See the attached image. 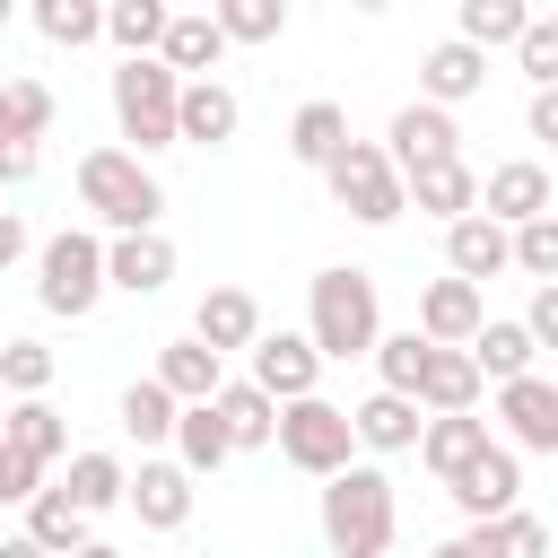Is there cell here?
Returning <instances> with one entry per match:
<instances>
[{"instance_id": "1", "label": "cell", "mask_w": 558, "mask_h": 558, "mask_svg": "<svg viewBox=\"0 0 558 558\" xmlns=\"http://www.w3.org/2000/svg\"><path fill=\"white\" fill-rule=\"evenodd\" d=\"M323 549L331 558H384L392 549V480L375 462L323 471Z\"/></svg>"}, {"instance_id": "2", "label": "cell", "mask_w": 558, "mask_h": 558, "mask_svg": "<svg viewBox=\"0 0 558 558\" xmlns=\"http://www.w3.org/2000/svg\"><path fill=\"white\" fill-rule=\"evenodd\" d=\"M375 331H384V305H375L366 270L331 262V270L305 279V340H314V357H366Z\"/></svg>"}, {"instance_id": "3", "label": "cell", "mask_w": 558, "mask_h": 558, "mask_svg": "<svg viewBox=\"0 0 558 558\" xmlns=\"http://www.w3.org/2000/svg\"><path fill=\"white\" fill-rule=\"evenodd\" d=\"M78 209H87V218H105L113 235H122V227H157L166 183H157L131 148H87V157H78Z\"/></svg>"}, {"instance_id": "4", "label": "cell", "mask_w": 558, "mask_h": 558, "mask_svg": "<svg viewBox=\"0 0 558 558\" xmlns=\"http://www.w3.org/2000/svg\"><path fill=\"white\" fill-rule=\"evenodd\" d=\"M174 87H183V78H174L157 52H131V61L113 70V122H122L131 157L174 148Z\"/></svg>"}, {"instance_id": "5", "label": "cell", "mask_w": 558, "mask_h": 558, "mask_svg": "<svg viewBox=\"0 0 558 558\" xmlns=\"http://www.w3.org/2000/svg\"><path fill=\"white\" fill-rule=\"evenodd\" d=\"M323 183H331V201L357 218V227H392L410 201H401V174H392V157L375 148V140H340L331 148V166H323Z\"/></svg>"}, {"instance_id": "6", "label": "cell", "mask_w": 558, "mask_h": 558, "mask_svg": "<svg viewBox=\"0 0 558 558\" xmlns=\"http://www.w3.org/2000/svg\"><path fill=\"white\" fill-rule=\"evenodd\" d=\"M35 296H44V314H96V296H105V244L87 235V227H61L44 253H35Z\"/></svg>"}, {"instance_id": "7", "label": "cell", "mask_w": 558, "mask_h": 558, "mask_svg": "<svg viewBox=\"0 0 558 558\" xmlns=\"http://www.w3.org/2000/svg\"><path fill=\"white\" fill-rule=\"evenodd\" d=\"M270 445L296 462V471H340L349 453H357V436H349V410L340 401H323V392H296V401H279V418H270Z\"/></svg>"}, {"instance_id": "8", "label": "cell", "mask_w": 558, "mask_h": 558, "mask_svg": "<svg viewBox=\"0 0 558 558\" xmlns=\"http://www.w3.org/2000/svg\"><path fill=\"white\" fill-rule=\"evenodd\" d=\"M497 418H506V436L523 445V453H558V384L549 375H506L497 384Z\"/></svg>"}, {"instance_id": "9", "label": "cell", "mask_w": 558, "mask_h": 558, "mask_svg": "<svg viewBox=\"0 0 558 558\" xmlns=\"http://www.w3.org/2000/svg\"><path fill=\"white\" fill-rule=\"evenodd\" d=\"M235 122H244L235 87H218V78H183L174 87V148H227Z\"/></svg>"}, {"instance_id": "10", "label": "cell", "mask_w": 558, "mask_h": 558, "mask_svg": "<svg viewBox=\"0 0 558 558\" xmlns=\"http://www.w3.org/2000/svg\"><path fill=\"white\" fill-rule=\"evenodd\" d=\"M384 140H392V148H384V157H392V174H410V166H436V157H462L453 105H427V96H418V105H401Z\"/></svg>"}, {"instance_id": "11", "label": "cell", "mask_w": 558, "mask_h": 558, "mask_svg": "<svg viewBox=\"0 0 558 558\" xmlns=\"http://www.w3.org/2000/svg\"><path fill=\"white\" fill-rule=\"evenodd\" d=\"M122 506L148 532H183L192 523V471L183 462H140V471H122Z\"/></svg>"}, {"instance_id": "12", "label": "cell", "mask_w": 558, "mask_h": 558, "mask_svg": "<svg viewBox=\"0 0 558 558\" xmlns=\"http://www.w3.org/2000/svg\"><path fill=\"white\" fill-rule=\"evenodd\" d=\"M174 279V244L157 235V227H122L113 244H105V288H122V296H157Z\"/></svg>"}, {"instance_id": "13", "label": "cell", "mask_w": 558, "mask_h": 558, "mask_svg": "<svg viewBox=\"0 0 558 558\" xmlns=\"http://www.w3.org/2000/svg\"><path fill=\"white\" fill-rule=\"evenodd\" d=\"M480 323H488V296H480V279H453V270H445V279H427V296H418V323H410V331H418V340H445V349H462Z\"/></svg>"}, {"instance_id": "14", "label": "cell", "mask_w": 558, "mask_h": 558, "mask_svg": "<svg viewBox=\"0 0 558 558\" xmlns=\"http://www.w3.org/2000/svg\"><path fill=\"white\" fill-rule=\"evenodd\" d=\"M253 384H262L270 401H296V392H314V384H323V357H314V340H305V331H253Z\"/></svg>"}, {"instance_id": "15", "label": "cell", "mask_w": 558, "mask_h": 558, "mask_svg": "<svg viewBox=\"0 0 558 558\" xmlns=\"http://www.w3.org/2000/svg\"><path fill=\"white\" fill-rule=\"evenodd\" d=\"M445 497H453V506L480 523V514H497V506H514V497H523V462H514L506 445H480V453H471V462L445 480Z\"/></svg>"}, {"instance_id": "16", "label": "cell", "mask_w": 558, "mask_h": 558, "mask_svg": "<svg viewBox=\"0 0 558 558\" xmlns=\"http://www.w3.org/2000/svg\"><path fill=\"white\" fill-rule=\"evenodd\" d=\"M480 209H488L497 227H523V218H541V209H549V166H541V157H506V166H488V183H480Z\"/></svg>"}, {"instance_id": "17", "label": "cell", "mask_w": 558, "mask_h": 558, "mask_svg": "<svg viewBox=\"0 0 558 558\" xmlns=\"http://www.w3.org/2000/svg\"><path fill=\"white\" fill-rule=\"evenodd\" d=\"M157 61H166L174 78H209V70L227 61L218 17H209V9H174V17H166V35H157Z\"/></svg>"}, {"instance_id": "18", "label": "cell", "mask_w": 558, "mask_h": 558, "mask_svg": "<svg viewBox=\"0 0 558 558\" xmlns=\"http://www.w3.org/2000/svg\"><path fill=\"white\" fill-rule=\"evenodd\" d=\"M480 87H488V52L462 44V35H445V44L418 61V96H427V105H462V96H480Z\"/></svg>"}, {"instance_id": "19", "label": "cell", "mask_w": 558, "mask_h": 558, "mask_svg": "<svg viewBox=\"0 0 558 558\" xmlns=\"http://www.w3.org/2000/svg\"><path fill=\"white\" fill-rule=\"evenodd\" d=\"M445 270H453V279H497V270H506V227H497L488 209L445 218Z\"/></svg>"}, {"instance_id": "20", "label": "cell", "mask_w": 558, "mask_h": 558, "mask_svg": "<svg viewBox=\"0 0 558 558\" xmlns=\"http://www.w3.org/2000/svg\"><path fill=\"white\" fill-rule=\"evenodd\" d=\"M0 445H9V453H26L35 471H52V462L70 453V427H61V410H52L44 392H17V410L0 418Z\"/></svg>"}, {"instance_id": "21", "label": "cell", "mask_w": 558, "mask_h": 558, "mask_svg": "<svg viewBox=\"0 0 558 558\" xmlns=\"http://www.w3.org/2000/svg\"><path fill=\"white\" fill-rule=\"evenodd\" d=\"M401 201H418L427 218H462V209H480V174L462 157H436V166H410L401 174Z\"/></svg>"}, {"instance_id": "22", "label": "cell", "mask_w": 558, "mask_h": 558, "mask_svg": "<svg viewBox=\"0 0 558 558\" xmlns=\"http://www.w3.org/2000/svg\"><path fill=\"white\" fill-rule=\"evenodd\" d=\"M253 331H262V305H253V288H209L201 296V314H192V340L201 349H253Z\"/></svg>"}, {"instance_id": "23", "label": "cell", "mask_w": 558, "mask_h": 558, "mask_svg": "<svg viewBox=\"0 0 558 558\" xmlns=\"http://www.w3.org/2000/svg\"><path fill=\"white\" fill-rule=\"evenodd\" d=\"M410 401H418V410H471V401H480V366H471V349L427 340V366H418Z\"/></svg>"}, {"instance_id": "24", "label": "cell", "mask_w": 558, "mask_h": 558, "mask_svg": "<svg viewBox=\"0 0 558 558\" xmlns=\"http://www.w3.org/2000/svg\"><path fill=\"white\" fill-rule=\"evenodd\" d=\"M209 410H218V427H227V445H235V453H262V445H270V418H279V401H270L253 375H244V384H227V375H218Z\"/></svg>"}, {"instance_id": "25", "label": "cell", "mask_w": 558, "mask_h": 558, "mask_svg": "<svg viewBox=\"0 0 558 558\" xmlns=\"http://www.w3.org/2000/svg\"><path fill=\"white\" fill-rule=\"evenodd\" d=\"M349 436H357L366 453H410V445H418V401H410V392H366V401L349 410Z\"/></svg>"}, {"instance_id": "26", "label": "cell", "mask_w": 558, "mask_h": 558, "mask_svg": "<svg viewBox=\"0 0 558 558\" xmlns=\"http://www.w3.org/2000/svg\"><path fill=\"white\" fill-rule=\"evenodd\" d=\"M480 445H488V418H471V410H427V418H418V462H427L436 480H453Z\"/></svg>"}, {"instance_id": "27", "label": "cell", "mask_w": 558, "mask_h": 558, "mask_svg": "<svg viewBox=\"0 0 558 558\" xmlns=\"http://www.w3.org/2000/svg\"><path fill=\"white\" fill-rule=\"evenodd\" d=\"M235 445H227V427H218V410L209 401H174V462L201 480V471H218Z\"/></svg>"}, {"instance_id": "28", "label": "cell", "mask_w": 558, "mask_h": 558, "mask_svg": "<svg viewBox=\"0 0 558 558\" xmlns=\"http://www.w3.org/2000/svg\"><path fill=\"white\" fill-rule=\"evenodd\" d=\"M340 140H349V113H340L331 96H314V105H296V122H288V157H296V166H314V174H323Z\"/></svg>"}, {"instance_id": "29", "label": "cell", "mask_w": 558, "mask_h": 558, "mask_svg": "<svg viewBox=\"0 0 558 558\" xmlns=\"http://www.w3.org/2000/svg\"><path fill=\"white\" fill-rule=\"evenodd\" d=\"M87 523H96V514H78L70 488H35V497H26V541H44L52 558H70V549L87 541Z\"/></svg>"}, {"instance_id": "30", "label": "cell", "mask_w": 558, "mask_h": 558, "mask_svg": "<svg viewBox=\"0 0 558 558\" xmlns=\"http://www.w3.org/2000/svg\"><path fill=\"white\" fill-rule=\"evenodd\" d=\"M462 349H471V366H480V375H488V384H506V375H523V366H532V357H541V349H532V331H523V323H480V331H471V340H462Z\"/></svg>"}, {"instance_id": "31", "label": "cell", "mask_w": 558, "mask_h": 558, "mask_svg": "<svg viewBox=\"0 0 558 558\" xmlns=\"http://www.w3.org/2000/svg\"><path fill=\"white\" fill-rule=\"evenodd\" d=\"M157 384H166L174 401H209V392H218V349H201V340H166V349H157Z\"/></svg>"}, {"instance_id": "32", "label": "cell", "mask_w": 558, "mask_h": 558, "mask_svg": "<svg viewBox=\"0 0 558 558\" xmlns=\"http://www.w3.org/2000/svg\"><path fill=\"white\" fill-rule=\"evenodd\" d=\"M26 17H35L44 44H70V52L105 35V0H26Z\"/></svg>"}, {"instance_id": "33", "label": "cell", "mask_w": 558, "mask_h": 558, "mask_svg": "<svg viewBox=\"0 0 558 558\" xmlns=\"http://www.w3.org/2000/svg\"><path fill=\"white\" fill-rule=\"evenodd\" d=\"M506 270H523V279H558V209L506 227Z\"/></svg>"}, {"instance_id": "34", "label": "cell", "mask_w": 558, "mask_h": 558, "mask_svg": "<svg viewBox=\"0 0 558 558\" xmlns=\"http://www.w3.org/2000/svg\"><path fill=\"white\" fill-rule=\"evenodd\" d=\"M122 436H140V445H166V436H174V392H166L157 375L122 384Z\"/></svg>"}, {"instance_id": "35", "label": "cell", "mask_w": 558, "mask_h": 558, "mask_svg": "<svg viewBox=\"0 0 558 558\" xmlns=\"http://www.w3.org/2000/svg\"><path fill=\"white\" fill-rule=\"evenodd\" d=\"M52 131V87L44 78H0V140H44Z\"/></svg>"}, {"instance_id": "36", "label": "cell", "mask_w": 558, "mask_h": 558, "mask_svg": "<svg viewBox=\"0 0 558 558\" xmlns=\"http://www.w3.org/2000/svg\"><path fill=\"white\" fill-rule=\"evenodd\" d=\"M523 17H532V0H462L453 35H462V44H480V52H497V44H514V35H523Z\"/></svg>"}, {"instance_id": "37", "label": "cell", "mask_w": 558, "mask_h": 558, "mask_svg": "<svg viewBox=\"0 0 558 558\" xmlns=\"http://www.w3.org/2000/svg\"><path fill=\"white\" fill-rule=\"evenodd\" d=\"M227 44H279L288 35V0H209Z\"/></svg>"}, {"instance_id": "38", "label": "cell", "mask_w": 558, "mask_h": 558, "mask_svg": "<svg viewBox=\"0 0 558 558\" xmlns=\"http://www.w3.org/2000/svg\"><path fill=\"white\" fill-rule=\"evenodd\" d=\"M70 506L78 514H105V506H122V462L113 453H70Z\"/></svg>"}, {"instance_id": "39", "label": "cell", "mask_w": 558, "mask_h": 558, "mask_svg": "<svg viewBox=\"0 0 558 558\" xmlns=\"http://www.w3.org/2000/svg\"><path fill=\"white\" fill-rule=\"evenodd\" d=\"M166 17H174V0H105V35H113L122 52H157Z\"/></svg>"}, {"instance_id": "40", "label": "cell", "mask_w": 558, "mask_h": 558, "mask_svg": "<svg viewBox=\"0 0 558 558\" xmlns=\"http://www.w3.org/2000/svg\"><path fill=\"white\" fill-rule=\"evenodd\" d=\"M366 357H375L384 392H410V384H418V366H427V340H418V331H375V349H366Z\"/></svg>"}, {"instance_id": "41", "label": "cell", "mask_w": 558, "mask_h": 558, "mask_svg": "<svg viewBox=\"0 0 558 558\" xmlns=\"http://www.w3.org/2000/svg\"><path fill=\"white\" fill-rule=\"evenodd\" d=\"M514 61H523V78H532V87H558V26H549V17H523Z\"/></svg>"}, {"instance_id": "42", "label": "cell", "mask_w": 558, "mask_h": 558, "mask_svg": "<svg viewBox=\"0 0 558 558\" xmlns=\"http://www.w3.org/2000/svg\"><path fill=\"white\" fill-rule=\"evenodd\" d=\"M0 384H9V392H44V384H52V349H44V340H9V349H0Z\"/></svg>"}, {"instance_id": "43", "label": "cell", "mask_w": 558, "mask_h": 558, "mask_svg": "<svg viewBox=\"0 0 558 558\" xmlns=\"http://www.w3.org/2000/svg\"><path fill=\"white\" fill-rule=\"evenodd\" d=\"M532 349H558V279H532V314H523Z\"/></svg>"}, {"instance_id": "44", "label": "cell", "mask_w": 558, "mask_h": 558, "mask_svg": "<svg viewBox=\"0 0 558 558\" xmlns=\"http://www.w3.org/2000/svg\"><path fill=\"white\" fill-rule=\"evenodd\" d=\"M35 488H44V471H35L26 453H9V445H0V506H26Z\"/></svg>"}, {"instance_id": "45", "label": "cell", "mask_w": 558, "mask_h": 558, "mask_svg": "<svg viewBox=\"0 0 558 558\" xmlns=\"http://www.w3.org/2000/svg\"><path fill=\"white\" fill-rule=\"evenodd\" d=\"M35 166H44V148H35V140H0V183H26Z\"/></svg>"}, {"instance_id": "46", "label": "cell", "mask_w": 558, "mask_h": 558, "mask_svg": "<svg viewBox=\"0 0 558 558\" xmlns=\"http://www.w3.org/2000/svg\"><path fill=\"white\" fill-rule=\"evenodd\" d=\"M532 140H558V87H532V113H523Z\"/></svg>"}, {"instance_id": "47", "label": "cell", "mask_w": 558, "mask_h": 558, "mask_svg": "<svg viewBox=\"0 0 558 558\" xmlns=\"http://www.w3.org/2000/svg\"><path fill=\"white\" fill-rule=\"evenodd\" d=\"M17 253H26V218H17V209H0V270H9Z\"/></svg>"}, {"instance_id": "48", "label": "cell", "mask_w": 558, "mask_h": 558, "mask_svg": "<svg viewBox=\"0 0 558 558\" xmlns=\"http://www.w3.org/2000/svg\"><path fill=\"white\" fill-rule=\"evenodd\" d=\"M436 558H488V541H480V523H471V532H462V541H445V549H436Z\"/></svg>"}, {"instance_id": "49", "label": "cell", "mask_w": 558, "mask_h": 558, "mask_svg": "<svg viewBox=\"0 0 558 558\" xmlns=\"http://www.w3.org/2000/svg\"><path fill=\"white\" fill-rule=\"evenodd\" d=\"M0 558H52V549H44V541H26V532H9V541H0Z\"/></svg>"}, {"instance_id": "50", "label": "cell", "mask_w": 558, "mask_h": 558, "mask_svg": "<svg viewBox=\"0 0 558 558\" xmlns=\"http://www.w3.org/2000/svg\"><path fill=\"white\" fill-rule=\"evenodd\" d=\"M70 558H122V549H105V541H78V549H70Z\"/></svg>"}, {"instance_id": "51", "label": "cell", "mask_w": 558, "mask_h": 558, "mask_svg": "<svg viewBox=\"0 0 558 558\" xmlns=\"http://www.w3.org/2000/svg\"><path fill=\"white\" fill-rule=\"evenodd\" d=\"M349 9H392V0H349Z\"/></svg>"}, {"instance_id": "52", "label": "cell", "mask_w": 558, "mask_h": 558, "mask_svg": "<svg viewBox=\"0 0 558 558\" xmlns=\"http://www.w3.org/2000/svg\"><path fill=\"white\" fill-rule=\"evenodd\" d=\"M9 17H17V0H0V26H9Z\"/></svg>"}, {"instance_id": "53", "label": "cell", "mask_w": 558, "mask_h": 558, "mask_svg": "<svg viewBox=\"0 0 558 558\" xmlns=\"http://www.w3.org/2000/svg\"><path fill=\"white\" fill-rule=\"evenodd\" d=\"M192 9H209V0H192Z\"/></svg>"}, {"instance_id": "54", "label": "cell", "mask_w": 558, "mask_h": 558, "mask_svg": "<svg viewBox=\"0 0 558 558\" xmlns=\"http://www.w3.org/2000/svg\"><path fill=\"white\" fill-rule=\"evenodd\" d=\"M384 558H392V549H384Z\"/></svg>"}]
</instances>
